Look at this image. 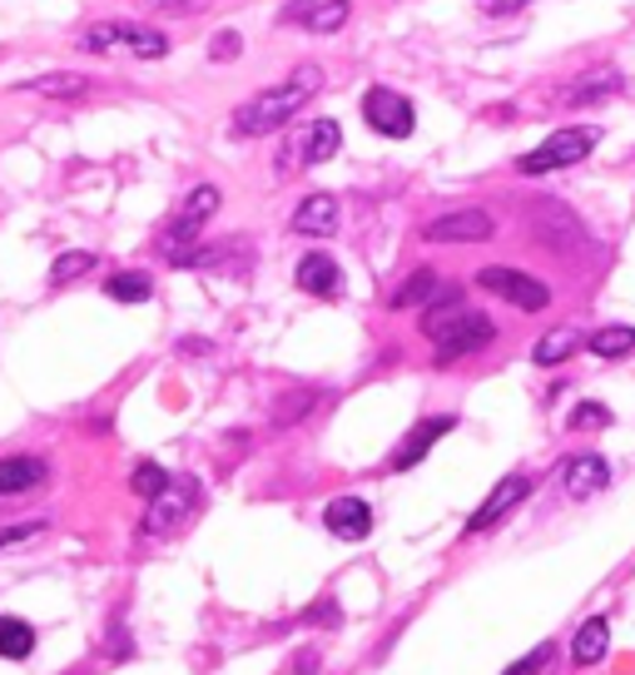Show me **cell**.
<instances>
[{
	"label": "cell",
	"mask_w": 635,
	"mask_h": 675,
	"mask_svg": "<svg viewBox=\"0 0 635 675\" xmlns=\"http://www.w3.org/2000/svg\"><path fill=\"white\" fill-rule=\"evenodd\" d=\"M566 422H571L575 432H585V427H605V422H611V407H605V403H581L571 417H566Z\"/></svg>",
	"instance_id": "d6a6232c"
},
{
	"label": "cell",
	"mask_w": 635,
	"mask_h": 675,
	"mask_svg": "<svg viewBox=\"0 0 635 675\" xmlns=\"http://www.w3.org/2000/svg\"><path fill=\"white\" fill-rule=\"evenodd\" d=\"M595 139H601V129H591V125L551 129V135H546L541 144L526 149V154L516 159V169H521L526 179H541V174H551V169H571V164H581V159L591 154Z\"/></svg>",
	"instance_id": "3957f363"
},
{
	"label": "cell",
	"mask_w": 635,
	"mask_h": 675,
	"mask_svg": "<svg viewBox=\"0 0 635 675\" xmlns=\"http://www.w3.org/2000/svg\"><path fill=\"white\" fill-rule=\"evenodd\" d=\"M95 264H99V258L89 254V248H69V254H60L55 264H50V283L65 288V283H75V278H85Z\"/></svg>",
	"instance_id": "83f0119b"
},
{
	"label": "cell",
	"mask_w": 635,
	"mask_h": 675,
	"mask_svg": "<svg viewBox=\"0 0 635 675\" xmlns=\"http://www.w3.org/2000/svg\"><path fill=\"white\" fill-rule=\"evenodd\" d=\"M496 234V218L486 208H446V214L427 218L422 238L427 244H482Z\"/></svg>",
	"instance_id": "ba28073f"
},
{
	"label": "cell",
	"mask_w": 635,
	"mask_h": 675,
	"mask_svg": "<svg viewBox=\"0 0 635 675\" xmlns=\"http://www.w3.org/2000/svg\"><path fill=\"white\" fill-rule=\"evenodd\" d=\"M551 655H556V645H551V641H546V645H536V651H531V655H521V661H516V665H506V671H502V675H536V671H541V665H546V661H551Z\"/></svg>",
	"instance_id": "836d02e7"
},
{
	"label": "cell",
	"mask_w": 635,
	"mask_h": 675,
	"mask_svg": "<svg viewBox=\"0 0 635 675\" xmlns=\"http://www.w3.org/2000/svg\"><path fill=\"white\" fill-rule=\"evenodd\" d=\"M25 95H45V99H79L85 89H95V79L89 75H75V69H60V75H35L25 79Z\"/></svg>",
	"instance_id": "44dd1931"
},
{
	"label": "cell",
	"mask_w": 635,
	"mask_h": 675,
	"mask_svg": "<svg viewBox=\"0 0 635 675\" xmlns=\"http://www.w3.org/2000/svg\"><path fill=\"white\" fill-rule=\"evenodd\" d=\"M605 655H611V621H605V615H591L571 641V661L575 665H601Z\"/></svg>",
	"instance_id": "d6986e66"
},
{
	"label": "cell",
	"mask_w": 635,
	"mask_h": 675,
	"mask_svg": "<svg viewBox=\"0 0 635 675\" xmlns=\"http://www.w3.org/2000/svg\"><path fill=\"white\" fill-rule=\"evenodd\" d=\"M466 313H472V308H466V288L442 283L432 298H427V308H422V323H417V328H422V333L437 343V338H442V333H452V328L462 323Z\"/></svg>",
	"instance_id": "7c38bea8"
},
{
	"label": "cell",
	"mask_w": 635,
	"mask_h": 675,
	"mask_svg": "<svg viewBox=\"0 0 635 675\" xmlns=\"http://www.w3.org/2000/svg\"><path fill=\"white\" fill-rule=\"evenodd\" d=\"M476 6L486 10V15H512V10H521V6H531V0H476Z\"/></svg>",
	"instance_id": "d590c367"
},
{
	"label": "cell",
	"mask_w": 635,
	"mask_h": 675,
	"mask_svg": "<svg viewBox=\"0 0 635 675\" xmlns=\"http://www.w3.org/2000/svg\"><path fill=\"white\" fill-rule=\"evenodd\" d=\"M293 283L303 288V293H313V298H337V293H343V268L333 264V254H323V248H313V254H303V258H298V268H293Z\"/></svg>",
	"instance_id": "5bb4252c"
},
{
	"label": "cell",
	"mask_w": 635,
	"mask_h": 675,
	"mask_svg": "<svg viewBox=\"0 0 635 675\" xmlns=\"http://www.w3.org/2000/svg\"><path fill=\"white\" fill-rule=\"evenodd\" d=\"M35 655V625L20 615H0V661H30Z\"/></svg>",
	"instance_id": "603a6c76"
},
{
	"label": "cell",
	"mask_w": 635,
	"mask_h": 675,
	"mask_svg": "<svg viewBox=\"0 0 635 675\" xmlns=\"http://www.w3.org/2000/svg\"><path fill=\"white\" fill-rule=\"evenodd\" d=\"M244 55V35H238V30H218L214 40H208V60H214V65H228V60H238Z\"/></svg>",
	"instance_id": "1f68e13d"
},
{
	"label": "cell",
	"mask_w": 635,
	"mask_h": 675,
	"mask_svg": "<svg viewBox=\"0 0 635 675\" xmlns=\"http://www.w3.org/2000/svg\"><path fill=\"white\" fill-rule=\"evenodd\" d=\"M492 338H496V323L472 308V313H466L462 323L452 328V333H442L432 343V367H446V363H456V357H472L476 347H486Z\"/></svg>",
	"instance_id": "30bf717a"
},
{
	"label": "cell",
	"mask_w": 635,
	"mask_h": 675,
	"mask_svg": "<svg viewBox=\"0 0 635 675\" xmlns=\"http://www.w3.org/2000/svg\"><path fill=\"white\" fill-rule=\"evenodd\" d=\"M169 482H174V476H169L159 462H139L134 472H129V492H134V496H144V502H154V496L164 492Z\"/></svg>",
	"instance_id": "4dcf8cb0"
},
{
	"label": "cell",
	"mask_w": 635,
	"mask_h": 675,
	"mask_svg": "<svg viewBox=\"0 0 635 675\" xmlns=\"http://www.w3.org/2000/svg\"><path fill=\"white\" fill-rule=\"evenodd\" d=\"M318 89H323V69L298 65L283 85H268V89H258L254 99H244V105L234 109V119H228V135L258 139V135H273V129H288V119H293Z\"/></svg>",
	"instance_id": "6da1fadb"
},
{
	"label": "cell",
	"mask_w": 635,
	"mask_h": 675,
	"mask_svg": "<svg viewBox=\"0 0 635 675\" xmlns=\"http://www.w3.org/2000/svg\"><path fill=\"white\" fill-rule=\"evenodd\" d=\"M194 506H198V482L194 476H174V482L164 486V492L149 502V512H144V536H169V532H179V526L194 516Z\"/></svg>",
	"instance_id": "8992f818"
},
{
	"label": "cell",
	"mask_w": 635,
	"mask_h": 675,
	"mask_svg": "<svg viewBox=\"0 0 635 675\" xmlns=\"http://www.w3.org/2000/svg\"><path fill=\"white\" fill-rule=\"evenodd\" d=\"M536 234L546 238V244H556V234H566L571 238V244H581V224H575L571 214H566L561 204H536Z\"/></svg>",
	"instance_id": "cb8c5ba5"
},
{
	"label": "cell",
	"mask_w": 635,
	"mask_h": 675,
	"mask_svg": "<svg viewBox=\"0 0 635 675\" xmlns=\"http://www.w3.org/2000/svg\"><path fill=\"white\" fill-rule=\"evenodd\" d=\"M442 288V278H437V268H417L412 278H407L402 288H397L392 298H387V308H417V303H427V298Z\"/></svg>",
	"instance_id": "d4e9b609"
},
{
	"label": "cell",
	"mask_w": 635,
	"mask_h": 675,
	"mask_svg": "<svg viewBox=\"0 0 635 675\" xmlns=\"http://www.w3.org/2000/svg\"><path fill=\"white\" fill-rule=\"evenodd\" d=\"M615 89H621V69L601 65V69H591V75L571 79V85L561 89V105H595V99H611Z\"/></svg>",
	"instance_id": "ac0fdd59"
},
{
	"label": "cell",
	"mask_w": 635,
	"mask_h": 675,
	"mask_svg": "<svg viewBox=\"0 0 635 675\" xmlns=\"http://www.w3.org/2000/svg\"><path fill=\"white\" fill-rule=\"evenodd\" d=\"M105 293L115 298V303H149V298H154V278L149 274H109Z\"/></svg>",
	"instance_id": "4316f807"
},
{
	"label": "cell",
	"mask_w": 635,
	"mask_h": 675,
	"mask_svg": "<svg viewBox=\"0 0 635 675\" xmlns=\"http://www.w3.org/2000/svg\"><path fill=\"white\" fill-rule=\"evenodd\" d=\"M293 234L308 238H333L337 234V199L333 194H308L293 208Z\"/></svg>",
	"instance_id": "e0dca14e"
},
{
	"label": "cell",
	"mask_w": 635,
	"mask_h": 675,
	"mask_svg": "<svg viewBox=\"0 0 635 675\" xmlns=\"http://www.w3.org/2000/svg\"><path fill=\"white\" fill-rule=\"evenodd\" d=\"M363 119H367V129H377L383 139H407L417 129L412 99L397 95V89H387V85H373L363 95Z\"/></svg>",
	"instance_id": "52a82bcc"
},
{
	"label": "cell",
	"mask_w": 635,
	"mask_h": 675,
	"mask_svg": "<svg viewBox=\"0 0 635 675\" xmlns=\"http://www.w3.org/2000/svg\"><path fill=\"white\" fill-rule=\"evenodd\" d=\"M50 482V462L35 452H10L0 457V502L6 496H30Z\"/></svg>",
	"instance_id": "8fae6325"
},
{
	"label": "cell",
	"mask_w": 635,
	"mask_h": 675,
	"mask_svg": "<svg viewBox=\"0 0 635 675\" xmlns=\"http://www.w3.org/2000/svg\"><path fill=\"white\" fill-rule=\"evenodd\" d=\"M611 482V467H605V457H595V452H575L571 462L561 467V486H566V496H595L601 486Z\"/></svg>",
	"instance_id": "2e32d148"
},
{
	"label": "cell",
	"mask_w": 635,
	"mask_h": 675,
	"mask_svg": "<svg viewBox=\"0 0 635 675\" xmlns=\"http://www.w3.org/2000/svg\"><path fill=\"white\" fill-rule=\"evenodd\" d=\"M45 516H35V522H20V526H6V532H0V551H6V546H20V542H30V536H40L45 532Z\"/></svg>",
	"instance_id": "e575fe53"
},
{
	"label": "cell",
	"mask_w": 635,
	"mask_h": 675,
	"mask_svg": "<svg viewBox=\"0 0 635 675\" xmlns=\"http://www.w3.org/2000/svg\"><path fill=\"white\" fill-rule=\"evenodd\" d=\"M476 288H486V293L506 298L512 308H521V313H541L546 303H551V288L541 283L536 274H521V268H506V264H492L476 274Z\"/></svg>",
	"instance_id": "277c9868"
},
{
	"label": "cell",
	"mask_w": 635,
	"mask_h": 675,
	"mask_svg": "<svg viewBox=\"0 0 635 675\" xmlns=\"http://www.w3.org/2000/svg\"><path fill=\"white\" fill-rule=\"evenodd\" d=\"M323 526L337 536V542H363L373 532V506L363 496H333L323 506Z\"/></svg>",
	"instance_id": "4fadbf2b"
},
{
	"label": "cell",
	"mask_w": 635,
	"mask_h": 675,
	"mask_svg": "<svg viewBox=\"0 0 635 675\" xmlns=\"http://www.w3.org/2000/svg\"><path fill=\"white\" fill-rule=\"evenodd\" d=\"M218 204H224V194H218L214 184H198V189H189V199L179 204V214L169 218V228H164V238H159V248H164V258L169 254H179L184 244H194L198 238V228L208 224V218L218 214Z\"/></svg>",
	"instance_id": "5b68a950"
},
{
	"label": "cell",
	"mask_w": 635,
	"mask_h": 675,
	"mask_svg": "<svg viewBox=\"0 0 635 675\" xmlns=\"http://www.w3.org/2000/svg\"><path fill=\"white\" fill-rule=\"evenodd\" d=\"M526 492H531V476L526 472H512V476H502V482L486 492V502L476 506L472 516H466V536H482V532H492L502 516H512L516 506L526 502Z\"/></svg>",
	"instance_id": "9c48e42d"
},
{
	"label": "cell",
	"mask_w": 635,
	"mask_h": 675,
	"mask_svg": "<svg viewBox=\"0 0 635 675\" xmlns=\"http://www.w3.org/2000/svg\"><path fill=\"white\" fill-rule=\"evenodd\" d=\"M452 427H456V417H452V413H442V417H422V422H417L412 432L402 437V447H397V452H392V467H397V472H407V467H417L427 452H432L437 442H442L446 432H452Z\"/></svg>",
	"instance_id": "9a60e30c"
},
{
	"label": "cell",
	"mask_w": 635,
	"mask_h": 675,
	"mask_svg": "<svg viewBox=\"0 0 635 675\" xmlns=\"http://www.w3.org/2000/svg\"><path fill=\"white\" fill-rule=\"evenodd\" d=\"M585 338H581V328H551V333H541L536 338V347H531V363L536 367H561L566 357L581 347Z\"/></svg>",
	"instance_id": "ffe728a7"
},
{
	"label": "cell",
	"mask_w": 635,
	"mask_h": 675,
	"mask_svg": "<svg viewBox=\"0 0 635 675\" xmlns=\"http://www.w3.org/2000/svg\"><path fill=\"white\" fill-rule=\"evenodd\" d=\"M313 407H318V393H313V387L278 397V403H273V427H293V422H303V417L313 413Z\"/></svg>",
	"instance_id": "f546056e"
},
{
	"label": "cell",
	"mask_w": 635,
	"mask_h": 675,
	"mask_svg": "<svg viewBox=\"0 0 635 675\" xmlns=\"http://www.w3.org/2000/svg\"><path fill=\"white\" fill-rule=\"evenodd\" d=\"M337 144H343V129H337V119H313V125H308V139H303V164L308 169L327 164V159L337 154Z\"/></svg>",
	"instance_id": "7402d4cb"
},
{
	"label": "cell",
	"mask_w": 635,
	"mask_h": 675,
	"mask_svg": "<svg viewBox=\"0 0 635 675\" xmlns=\"http://www.w3.org/2000/svg\"><path fill=\"white\" fill-rule=\"evenodd\" d=\"M347 15H353V0H313L303 25L313 30V35H333V30L347 25Z\"/></svg>",
	"instance_id": "484cf974"
},
{
	"label": "cell",
	"mask_w": 635,
	"mask_h": 675,
	"mask_svg": "<svg viewBox=\"0 0 635 675\" xmlns=\"http://www.w3.org/2000/svg\"><path fill=\"white\" fill-rule=\"evenodd\" d=\"M85 55H134V60H164L169 35L154 25H134V20H99L79 35Z\"/></svg>",
	"instance_id": "7a4b0ae2"
},
{
	"label": "cell",
	"mask_w": 635,
	"mask_h": 675,
	"mask_svg": "<svg viewBox=\"0 0 635 675\" xmlns=\"http://www.w3.org/2000/svg\"><path fill=\"white\" fill-rule=\"evenodd\" d=\"M631 347H635V328H625V323L595 328V338H591V353L595 357H625Z\"/></svg>",
	"instance_id": "f1b7e54d"
}]
</instances>
